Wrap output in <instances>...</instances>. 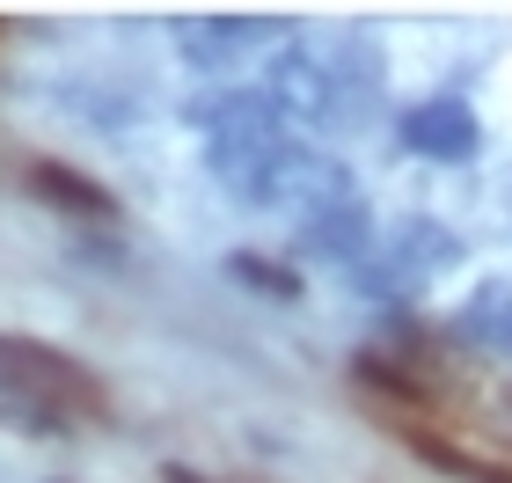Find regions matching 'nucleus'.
<instances>
[{
	"label": "nucleus",
	"mask_w": 512,
	"mask_h": 483,
	"mask_svg": "<svg viewBox=\"0 0 512 483\" xmlns=\"http://www.w3.org/2000/svg\"><path fill=\"white\" fill-rule=\"evenodd\" d=\"M0 410H22L30 425L103 418V381L44 337H0Z\"/></svg>",
	"instance_id": "nucleus-1"
},
{
	"label": "nucleus",
	"mask_w": 512,
	"mask_h": 483,
	"mask_svg": "<svg viewBox=\"0 0 512 483\" xmlns=\"http://www.w3.org/2000/svg\"><path fill=\"white\" fill-rule=\"evenodd\" d=\"M439 264H454V235L439 220H403L388 242V279H432Z\"/></svg>",
	"instance_id": "nucleus-4"
},
{
	"label": "nucleus",
	"mask_w": 512,
	"mask_h": 483,
	"mask_svg": "<svg viewBox=\"0 0 512 483\" xmlns=\"http://www.w3.org/2000/svg\"><path fill=\"white\" fill-rule=\"evenodd\" d=\"M22 183L52 205V213H66V220H96V227H110L118 220V198L103 191L96 176H81V169H66V161H52V154H37L30 169H22Z\"/></svg>",
	"instance_id": "nucleus-3"
},
{
	"label": "nucleus",
	"mask_w": 512,
	"mask_h": 483,
	"mask_svg": "<svg viewBox=\"0 0 512 483\" xmlns=\"http://www.w3.org/2000/svg\"><path fill=\"white\" fill-rule=\"evenodd\" d=\"M366 205L352 198V205H330V213H315L308 220V242L322 249V257H352V249H366Z\"/></svg>",
	"instance_id": "nucleus-9"
},
{
	"label": "nucleus",
	"mask_w": 512,
	"mask_h": 483,
	"mask_svg": "<svg viewBox=\"0 0 512 483\" xmlns=\"http://www.w3.org/2000/svg\"><path fill=\"white\" fill-rule=\"evenodd\" d=\"M235 271H242V279H264V293H300V286H293V271H278V264H256V257H235Z\"/></svg>",
	"instance_id": "nucleus-10"
},
{
	"label": "nucleus",
	"mask_w": 512,
	"mask_h": 483,
	"mask_svg": "<svg viewBox=\"0 0 512 483\" xmlns=\"http://www.w3.org/2000/svg\"><path fill=\"white\" fill-rule=\"evenodd\" d=\"M403 440L425 454L432 469H447V476H461V483H512V469H491V462H476L469 447H454V440H439V432H425V425H403Z\"/></svg>",
	"instance_id": "nucleus-8"
},
{
	"label": "nucleus",
	"mask_w": 512,
	"mask_h": 483,
	"mask_svg": "<svg viewBox=\"0 0 512 483\" xmlns=\"http://www.w3.org/2000/svg\"><path fill=\"white\" fill-rule=\"evenodd\" d=\"M264 96L278 103V118H308V125H322V118H337V110H344L337 74H330V66H322L315 52H278V59H271Z\"/></svg>",
	"instance_id": "nucleus-2"
},
{
	"label": "nucleus",
	"mask_w": 512,
	"mask_h": 483,
	"mask_svg": "<svg viewBox=\"0 0 512 483\" xmlns=\"http://www.w3.org/2000/svg\"><path fill=\"white\" fill-rule=\"evenodd\" d=\"M461 337L476 344V352H512V286L505 279H491V286H476L469 293V308H461V322H454Z\"/></svg>",
	"instance_id": "nucleus-5"
},
{
	"label": "nucleus",
	"mask_w": 512,
	"mask_h": 483,
	"mask_svg": "<svg viewBox=\"0 0 512 483\" xmlns=\"http://www.w3.org/2000/svg\"><path fill=\"white\" fill-rule=\"evenodd\" d=\"M249 37H256V22H242V15L183 22V59H198V66H227V59H242V52H249Z\"/></svg>",
	"instance_id": "nucleus-7"
},
{
	"label": "nucleus",
	"mask_w": 512,
	"mask_h": 483,
	"mask_svg": "<svg viewBox=\"0 0 512 483\" xmlns=\"http://www.w3.org/2000/svg\"><path fill=\"white\" fill-rule=\"evenodd\" d=\"M410 147H425V154H469L476 147V118H469V110H461V103H425V110H410Z\"/></svg>",
	"instance_id": "nucleus-6"
}]
</instances>
